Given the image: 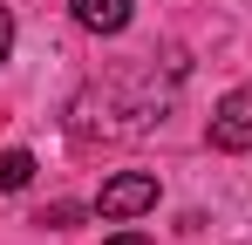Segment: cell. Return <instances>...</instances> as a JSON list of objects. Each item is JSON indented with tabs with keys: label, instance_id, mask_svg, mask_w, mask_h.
I'll list each match as a JSON object with an SVG mask.
<instances>
[{
	"label": "cell",
	"instance_id": "6da1fadb",
	"mask_svg": "<svg viewBox=\"0 0 252 245\" xmlns=\"http://www.w3.org/2000/svg\"><path fill=\"white\" fill-rule=\"evenodd\" d=\"M143 211H157V177H150V170H116V177L95 191V218H109V225H129V218H143Z\"/></svg>",
	"mask_w": 252,
	"mask_h": 245
},
{
	"label": "cell",
	"instance_id": "7a4b0ae2",
	"mask_svg": "<svg viewBox=\"0 0 252 245\" xmlns=\"http://www.w3.org/2000/svg\"><path fill=\"white\" fill-rule=\"evenodd\" d=\"M211 150H252V82L246 89H232L218 109H211Z\"/></svg>",
	"mask_w": 252,
	"mask_h": 245
},
{
	"label": "cell",
	"instance_id": "3957f363",
	"mask_svg": "<svg viewBox=\"0 0 252 245\" xmlns=\"http://www.w3.org/2000/svg\"><path fill=\"white\" fill-rule=\"evenodd\" d=\"M68 14L82 21L89 34H123L129 28V0H68Z\"/></svg>",
	"mask_w": 252,
	"mask_h": 245
},
{
	"label": "cell",
	"instance_id": "277c9868",
	"mask_svg": "<svg viewBox=\"0 0 252 245\" xmlns=\"http://www.w3.org/2000/svg\"><path fill=\"white\" fill-rule=\"evenodd\" d=\"M34 184V157L28 150H0V191H28Z\"/></svg>",
	"mask_w": 252,
	"mask_h": 245
},
{
	"label": "cell",
	"instance_id": "5b68a950",
	"mask_svg": "<svg viewBox=\"0 0 252 245\" xmlns=\"http://www.w3.org/2000/svg\"><path fill=\"white\" fill-rule=\"evenodd\" d=\"M34 225H48V232H68V225H82V204H48Z\"/></svg>",
	"mask_w": 252,
	"mask_h": 245
},
{
	"label": "cell",
	"instance_id": "8992f818",
	"mask_svg": "<svg viewBox=\"0 0 252 245\" xmlns=\"http://www.w3.org/2000/svg\"><path fill=\"white\" fill-rule=\"evenodd\" d=\"M7 55H14V14L0 7V68H7Z\"/></svg>",
	"mask_w": 252,
	"mask_h": 245
}]
</instances>
